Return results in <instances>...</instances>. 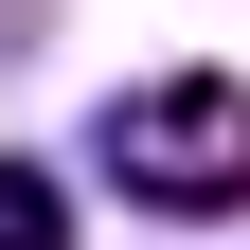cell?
Listing matches in <instances>:
<instances>
[{
  "instance_id": "1",
  "label": "cell",
  "mask_w": 250,
  "mask_h": 250,
  "mask_svg": "<svg viewBox=\"0 0 250 250\" xmlns=\"http://www.w3.org/2000/svg\"><path fill=\"white\" fill-rule=\"evenodd\" d=\"M107 179L161 197V214H232V197H250V89H232V72L125 89V107H107Z\"/></svg>"
},
{
  "instance_id": "2",
  "label": "cell",
  "mask_w": 250,
  "mask_h": 250,
  "mask_svg": "<svg viewBox=\"0 0 250 250\" xmlns=\"http://www.w3.org/2000/svg\"><path fill=\"white\" fill-rule=\"evenodd\" d=\"M0 250H72V197H54L36 161H0Z\"/></svg>"
}]
</instances>
